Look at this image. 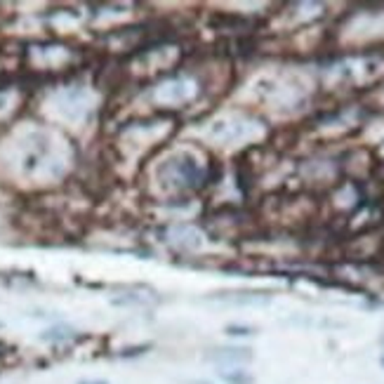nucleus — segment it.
Wrapping results in <instances>:
<instances>
[{
	"label": "nucleus",
	"mask_w": 384,
	"mask_h": 384,
	"mask_svg": "<svg viewBox=\"0 0 384 384\" xmlns=\"http://www.w3.org/2000/svg\"><path fill=\"white\" fill-rule=\"evenodd\" d=\"M212 361L217 363H245L252 358L250 349H217L215 354H210Z\"/></svg>",
	"instance_id": "f03ea898"
},
{
	"label": "nucleus",
	"mask_w": 384,
	"mask_h": 384,
	"mask_svg": "<svg viewBox=\"0 0 384 384\" xmlns=\"http://www.w3.org/2000/svg\"><path fill=\"white\" fill-rule=\"evenodd\" d=\"M160 173H175L173 177V182L175 184H180V186H193V184H198V165H196V160H193L191 156H177L173 160H168V163L160 168ZM170 182V184H173Z\"/></svg>",
	"instance_id": "f257e3e1"
},
{
	"label": "nucleus",
	"mask_w": 384,
	"mask_h": 384,
	"mask_svg": "<svg viewBox=\"0 0 384 384\" xmlns=\"http://www.w3.org/2000/svg\"><path fill=\"white\" fill-rule=\"evenodd\" d=\"M66 337H71V330L68 328H52L45 332L43 340H66Z\"/></svg>",
	"instance_id": "7ed1b4c3"
},
{
	"label": "nucleus",
	"mask_w": 384,
	"mask_h": 384,
	"mask_svg": "<svg viewBox=\"0 0 384 384\" xmlns=\"http://www.w3.org/2000/svg\"><path fill=\"white\" fill-rule=\"evenodd\" d=\"M80 384H106V382H102V380H88V382H80Z\"/></svg>",
	"instance_id": "20e7f679"
}]
</instances>
